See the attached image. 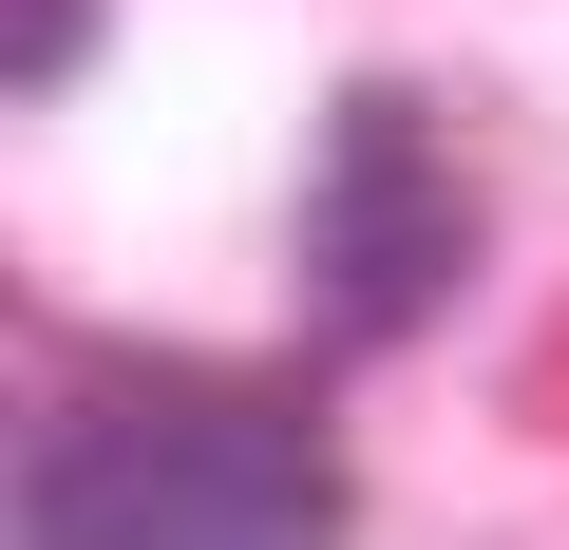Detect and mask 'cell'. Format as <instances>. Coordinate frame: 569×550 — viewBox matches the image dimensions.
<instances>
[{
  "mask_svg": "<svg viewBox=\"0 0 569 550\" xmlns=\"http://www.w3.org/2000/svg\"><path fill=\"white\" fill-rule=\"evenodd\" d=\"M475 286V190L456 152L399 114V96H342L323 133V190H305V323L323 342H399Z\"/></svg>",
  "mask_w": 569,
  "mask_h": 550,
  "instance_id": "2",
  "label": "cell"
},
{
  "mask_svg": "<svg viewBox=\"0 0 569 550\" xmlns=\"http://www.w3.org/2000/svg\"><path fill=\"white\" fill-rule=\"evenodd\" d=\"M96 20H114V0H0V96H58L96 58Z\"/></svg>",
  "mask_w": 569,
  "mask_h": 550,
  "instance_id": "3",
  "label": "cell"
},
{
  "mask_svg": "<svg viewBox=\"0 0 569 550\" xmlns=\"http://www.w3.org/2000/svg\"><path fill=\"white\" fill-rule=\"evenodd\" d=\"M20 531H114V550H247V531H342V456L284 399H96L39 437Z\"/></svg>",
  "mask_w": 569,
  "mask_h": 550,
  "instance_id": "1",
  "label": "cell"
}]
</instances>
